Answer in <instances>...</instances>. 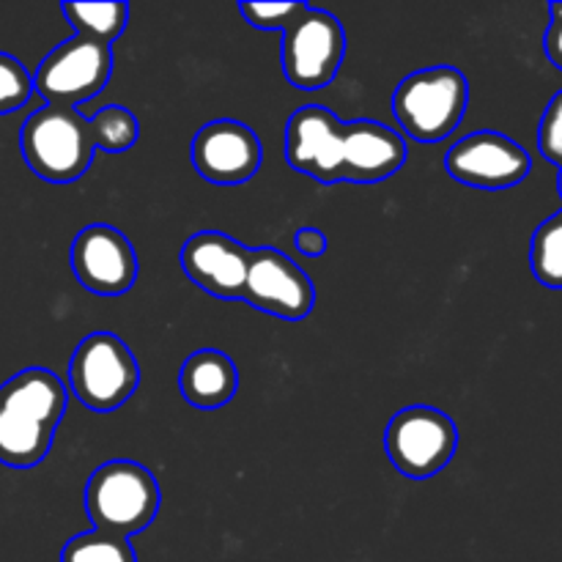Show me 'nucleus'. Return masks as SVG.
<instances>
[{
	"instance_id": "4",
	"label": "nucleus",
	"mask_w": 562,
	"mask_h": 562,
	"mask_svg": "<svg viewBox=\"0 0 562 562\" xmlns=\"http://www.w3.org/2000/svg\"><path fill=\"white\" fill-rule=\"evenodd\" d=\"M467 102V77L456 66H434L401 80L393 97V113L412 140L439 143L459 130Z\"/></svg>"
},
{
	"instance_id": "19",
	"label": "nucleus",
	"mask_w": 562,
	"mask_h": 562,
	"mask_svg": "<svg viewBox=\"0 0 562 562\" xmlns=\"http://www.w3.org/2000/svg\"><path fill=\"white\" fill-rule=\"evenodd\" d=\"M60 562H137V554L126 538L91 530L66 543Z\"/></svg>"
},
{
	"instance_id": "12",
	"label": "nucleus",
	"mask_w": 562,
	"mask_h": 562,
	"mask_svg": "<svg viewBox=\"0 0 562 562\" xmlns=\"http://www.w3.org/2000/svg\"><path fill=\"white\" fill-rule=\"evenodd\" d=\"M71 269L91 294L121 296L135 285L137 256L121 231L110 225H88L71 245Z\"/></svg>"
},
{
	"instance_id": "6",
	"label": "nucleus",
	"mask_w": 562,
	"mask_h": 562,
	"mask_svg": "<svg viewBox=\"0 0 562 562\" xmlns=\"http://www.w3.org/2000/svg\"><path fill=\"white\" fill-rule=\"evenodd\" d=\"M113 75V49L108 42L75 33L55 47L33 75V91L47 104L77 108L104 91Z\"/></svg>"
},
{
	"instance_id": "11",
	"label": "nucleus",
	"mask_w": 562,
	"mask_h": 562,
	"mask_svg": "<svg viewBox=\"0 0 562 562\" xmlns=\"http://www.w3.org/2000/svg\"><path fill=\"white\" fill-rule=\"evenodd\" d=\"M192 165L212 184H245L258 173L263 146L256 132L241 121L220 119L201 126L192 137Z\"/></svg>"
},
{
	"instance_id": "22",
	"label": "nucleus",
	"mask_w": 562,
	"mask_h": 562,
	"mask_svg": "<svg viewBox=\"0 0 562 562\" xmlns=\"http://www.w3.org/2000/svg\"><path fill=\"white\" fill-rule=\"evenodd\" d=\"M538 146L549 162L560 165L562 170V91L549 102L547 113H543L541 132H538Z\"/></svg>"
},
{
	"instance_id": "8",
	"label": "nucleus",
	"mask_w": 562,
	"mask_h": 562,
	"mask_svg": "<svg viewBox=\"0 0 562 562\" xmlns=\"http://www.w3.org/2000/svg\"><path fill=\"white\" fill-rule=\"evenodd\" d=\"M346 55L344 25L329 11L305 5L283 31L285 80L300 91H322L338 75Z\"/></svg>"
},
{
	"instance_id": "20",
	"label": "nucleus",
	"mask_w": 562,
	"mask_h": 562,
	"mask_svg": "<svg viewBox=\"0 0 562 562\" xmlns=\"http://www.w3.org/2000/svg\"><path fill=\"white\" fill-rule=\"evenodd\" d=\"M33 97V75L11 55L0 53V115L14 113Z\"/></svg>"
},
{
	"instance_id": "5",
	"label": "nucleus",
	"mask_w": 562,
	"mask_h": 562,
	"mask_svg": "<svg viewBox=\"0 0 562 562\" xmlns=\"http://www.w3.org/2000/svg\"><path fill=\"white\" fill-rule=\"evenodd\" d=\"M140 368L121 338L93 333L77 346L69 362V387L91 412H113L135 395Z\"/></svg>"
},
{
	"instance_id": "17",
	"label": "nucleus",
	"mask_w": 562,
	"mask_h": 562,
	"mask_svg": "<svg viewBox=\"0 0 562 562\" xmlns=\"http://www.w3.org/2000/svg\"><path fill=\"white\" fill-rule=\"evenodd\" d=\"M60 11L75 25L77 33L113 44L130 22L126 3H64Z\"/></svg>"
},
{
	"instance_id": "9",
	"label": "nucleus",
	"mask_w": 562,
	"mask_h": 562,
	"mask_svg": "<svg viewBox=\"0 0 562 562\" xmlns=\"http://www.w3.org/2000/svg\"><path fill=\"white\" fill-rule=\"evenodd\" d=\"M241 300L269 316L300 322V318L311 316L316 289H313L311 278L302 272V267H296L285 252L258 247V250H250V267H247Z\"/></svg>"
},
{
	"instance_id": "3",
	"label": "nucleus",
	"mask_w": 562,
	"mask_h": 562,
	"mask_svg": "<svg viewBox=\"0 0 562 562\" xmlns=\"http://www.w3.org/2000/svg\"><path fill=\"white\" fill-rule=\"evenodd\" d=\"M159 483L137 461L115 459L99 467L86 486V510L93 530L130 541L159 514Z\"/></svg>"
},
{
	"instance_id": "23",
	"label": "nucleus",
	"mask_w": 562,
	"mask_h": 562,
	"mask_svg": "<svg viewBox=\"0 0 562 562\" xmlns=\"http://www.w3.org/2000/svg\"><path fill=\"white\" fill-rule=\"evenodd\" d=\"M549 14H552V22H549L547 27L543 47H547L549 60H552L558 69H562V3L549 5Z\"/></svg>"
},
{
	"instance_id": "21",
	"label": "nucleus",
	"mask_w": 562,
	"mask_h": 562,
	"mask_svg": "<svg viewBox=\"0 0 562 562\" xmlns=\"http://www.w3.org/2000/svg\"><path fill=\"white\" fill-rule=\"evenodd\" d=\"M307 3H239V11L252 27L261 31H285Z\"/></svg>"
},
{
	"instance_id": "18",
	"label": "nucleus",
	"mask_w": 562,
	"mask_h": 562,
	"mask_svg": "<svg viewBox=\"0 0 562 562\" xmlns=\"http://www.w3.org/2000/svg\"><path fill=\"white\" fill-rule=\"evenodd\" d=\"M530 267L538 283L562 289V212L538 225L530 245Z\"/></svg>"
},
{
	"instance_id": "13",
	"label": "nucleus",
	"mask_w": 562,
	"mask_h": 562,
	"mask_svg": "<svg viewBox=\"0 0 562 562\" xmlns=\"http://www.w3.org/2000/svg\"><path fill=\"white\" fill-rule=\"evenodd\" d=\"M285 159L291 168L322 184L344 181V124L333 110L307 104L291 115L285 126Z\"/></svg>"
},
{
	"instance_id": "16",
	"label": "nucleus",
	"mask_w": 562,
	"mask_h": 562,
	"mask_svg": "<svg viewBox=\"0 0 562 562\" xmlns=\"http://www.w3.org/2000/svg\"><path fill=\"white\" fill-rule=\"evenodd\" d=\"M179 387L187 404L198 409H220L234 401L239 390V371L225 351L201 349L181 366Z\"/></svg>"
},
{
	"instance_id": "25",
	"label": "nucleus",
	"mask_w": 562,
	"mask_h": 562,
	"mask_svg": "<svg viewBox=\"0 0 562 562\" xmlns=\"http://www.w3.org/2000/svg\"><path fill=\"white\" fill-rule=\"evenodd\" d=\"M558 187H560V195H562V170H560V184Z\"/></svg>"
},
{
	"instance_id": "7",
	"label": "nucleus",
	"mask_w": 562,
	"mask_h": 562,
	"mask_svg": "<svg viewBox=\"0 0 562 562\" xmlns=\"http://www.w3.org/2000/svg\"><path fill=\"white\" fill-rule=\"evenodd\" d=\"M459 448V428L434 406H406L384 431V450L395 470L415 481H426L450 464Z\"/></svg>"
},
{
	"instance_id": "24",
	"label": "nucleus",
	"mask_w": 562,
	"mask_h": 562,
	"mask_svg": "<svg viewBox=\"0 0 562 562\" xmlns=\"http://www.w3.org/2000/svg\"><path fill=\"white\" fill-rule=\"evenodd\" d=\"M294 247L302 252V256L307 258H318L327 252L329 241H327V234L318 228H300L294 234Z\"/></svg>"
},
{
	"instance_id": "15",
	"label": "nucleus",
	"mask_w": 562,
	"mask_h": 562,
	"mask_svg": "<svg viewBox=\"0 0 562 562\" xmlns=\"http://www.w3.org/2000/svg\"><path fill=\"white\" fill-rule=\"evenodd\" d=\"M406 162V143L379 121L344 124V181L376 184L398 173Z\"/></svg>"
},
{
	"instance_id": "1",
	"label": "nucleus",
	"mask_w": 562,
	"mask_h": 562,
	"mask_svg": "<svg viewBox=\"0 0 562 562\" xmlns=\"http://www.w3.org/2000/svg\"><path fill=\"white\" fill-rule=\"evenodd\" d=\"M140 126L132 110L121 104L99 110L93 119H82L80 110L44 104L22 126V157L33 173L53 184H71L88 173L93 148L126 151L135 146Z\"/></svg>"
},
{
	"instance_id": "10",
	"label": "nucleus",
	"mask_w": 562,
	"mask_h": 562,
	"mask_svg": "<svg viewBox=\"0 0 562 562\" xmlns=\"http://www.w3.org/2000/svg\"><path fill=\"white\" fill-rule=\"evenodd\" d=\"M445 168L456 181L481 190H508L530 173V154L510 137L483 130L456 143L445 157Z\"/></svg>"
},
{
	"instance_id": "2",
	"label": "nucleus",
	"mask_w": 562,
	"mask_h": 562,
	"mask_svg": "<svg viewBox=\"0 0 562 562\" xmlns=\"http://www.w3.org/2000/svg\"><path fill=\"white\" fill-rule=\"evenodd\" d=\"M66 384L47 368H27L0 387V464L31 470L47 459L66 412Z\"/></svg>"
},
{
	"instance_id": "14",
	"label": "nucleus",
	"mask_w": 562,
	"mask_h": 562,
	"mask_svg": "<svg viewBox=\"0 0 562 562\" xmlns=\"http://www.w3.org/2000/svg\"><path fill=\"white\" fill-rule=\"evenodd\" d=\"M250 267V250L220 231L190 236L181 250V269L195 285L220 300H241Z\"/></svg>"
}]
</instances>
